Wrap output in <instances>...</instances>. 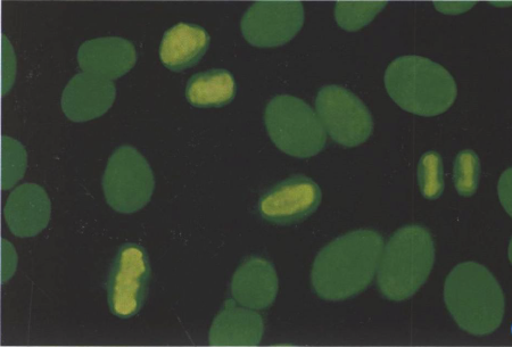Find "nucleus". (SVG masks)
<instances>
[{
	"label": "nucleus",
	"instance_id": "11",
	"mask_svg": "<svg viewBox=\"0 0 512 347\" xmlns=\"http://www.w3.org/2000/svg\"><path fill=\"white\" fill-rule=\"evenodd\" d=\"M117 97L112 81L87 72L74 76L62 95V110L73 122H87L102 117Z\"/></svg>",
	"mask_w": 512,
	"mask_h": 347
},
{
	"label": "nucleus",
	"instance_id": "19",
	"mask_svg": "<svg viewBox=\"0 0 512 347\" xmlns=\"http://www.w3.org/2000/svg\"><path fill=\"white\" fill-rule=\"evenodd\" d=\"M387 3H338L335 18L338 26L346 31H358L373 21Z\"/></svg>",
	"mask_w": 512,
	"mask_h": 347
},
{
	"label": "nucleus",
	"instance_id": "14",
	"mask_svg": "<svg viewBox=\"0 0 512 347\" xmlns=\"http://www.w3.org/2000/svg\"><path fill=\"white\" fill-rule=\"evenodd\" d=\"M278 286L274 264L259 256H252L236 270L231 280V295L244 308L263 310L275 302Z\"/></svg>",
	"mask_w": 512,
	"mask_h": 347
},
{
	"label": "nucleus",
	"instance_id": "13",
	"mask_svg": "<svg viewBox=\"0 0 512 347\" xmlns=\"http://www.w3.org/2000/svg\"><path fill=\"white\" fill-rule=\"evenodd\" d=\"M136 62L134 44L120 37L88 40L78 51V63L82 71L109 81L125 76Z\"/></svg>",
	"mask_w": 512,
	"mask_h": 347
},
{
	"label": "nucleus",
	"instance_id": "8",
	"mask_svg": "<svg viewBox=\"0 0 512 347\" xmlns=\"http://www.w3.org/2000/svg\"><path fill=\"white\" fill-rule=\"evenodd\" d=\"M151 282V263L142 246L125 244L115 256L107 283L110 310L129 319L142 310Z\"/></svg>",
	"mask_w": 512,
	"mask_h": 347
},
{
	"label": "nucleus",
	"instance_id": "16",
	"mask_svg": "<svg viewBox=\"0 0 512 347\" xmlns=\"http://www.w3.org/2000/svg\"><path fill=\"white\" fill-rule=\"evenodd\" d=\"M210 36L196 24L179 23L164 33L160 57L165 68L180 72L193 68L208 52Z\"/></svg>",
	"mask_w": 512,
	"mask_h": 347
},
{
	"label": "nucleus",
	"instance_id": "9",
	"mask_svg": "<svg viewBox=\"0 0 512 347\" xmlns=\"http://www.w3.org/2000/svg\"><path fill=\"white\" fill-rule=\"evenodd\" d=\"M304 7L300 2H258L243 16L244 38L252 46L270 48L291 41L303 27Z\"/></svg>",
	"mask_w": 512,
	"mask_h": 347
},
{
	"label": "nucleus",
	"instance_id": "7",
	"mask_svg": "<svg viewBox=\"0 0 512 347\" xmlns=\"http://www.w3.org/2000/svg\"><path fill=\"white\" fill-rule=\"evenodd\" d=\"M316 110L330 138L344 147H357L373 134V115L357 95L344 87H322L316 99Z\"/></svg>",
	"mask_w": 512,
	"mask_h": 347
},
{
	"label": "nucleus",
	"instance_id": "4",
	"mask_svg": "<svg viewBox=\"0 0 512 347\" xmlns=\"http://www.w3.org/2000/svg\"><path fill=\"white\" fill-rule=\"evenodd\" d=\"M435 245L429 231L406 226L387 242L378 266L377 284L386 299L401 302L414 296L431 275Z\"/></svg>",
	"mask_w": 512,
	"mask_h": 347
},
{
	"label": "nucleus",
	"instance_id": "12",
	"mask_svg": "<svg viewBox=\"0 0 512 347\" xmlns=\"http://www.w3.org/2000/svg\"><path fill=\"white\" fill-rule=\"evenodd\" d=\"M52 203L43 187L23 184L8 196L4 218L11 233L20 238L39 235L49 225Z\"/></svg>",
	"mask_w": 512,
	"mask_h": 347
},
{
	"label": "nucleus",
	"instance_id": "21",
	"mask_svg": "<svg viewBox=\"0 0 512 347\" xmlns=\"http://www.w3.org/2000/svg\"><path fill=\"white\" fill-rule=\"evenodd\" d=\"M28 167L26 148L11 137H3V189L7 190L23 179Z\"/></svg>",
	"mask_w": 512,
	"mask_h": 347
},
{
	"label": "nucleus",
	"instance_id": "3",
	"mask_svg": "<svg viewBox=\"0 0 512 347\" xmlns=\"http://www.w3.org/2000/svg\"><path fill=\"white\" fill-rule=\"evenodd\" d=\"M385 88L401 109L421 117L447 112L458 94L456 81L447 69L415 55L401 56L388 65Z\"/></svg>",
	"mask_w": 512,
	"mask_h": 347
},
{
	"label": "nucleus",
	"instance_id": "18",
	"mask_svg": "<svg viewBox=\"0 0 512 347\" xmlns=\"http://www.w3.org/2000/svg\"><path fill=\"white\" fill-rule=\"evenodd\" d=\"M481 178V161L472 150L462 151L454 161V186L461 196H473Z\"/></svg>",
	"mask_w": 512,
	"mask_h": 347
},
{
	"label": "nucleus",
	"instance_id": "20",
	"mask_svg": "<svg viewBox=\"0 0 512 347\" xmlns=\"http://www.w3.org/2000/svg\"><path fill=\"white\" fill-rule=\"evenodd\" d=\"M443 161L436 152H427L419 161L418 181L427 200H437L444 192Z\"/></svg>",
	"mask_w": 512,
	"mask_h": 347
},
{
	"label": "nucleus",
	"instance_id": "2",
	"mask_svg": "<svg viewBox=\"0 0 512 347\" xmlns=\"http://www.w3.org/2000/svg\"><path fill=\"white\" fill-rule=\"evenodd\" d=\"M444 300L458 326L475 336L495 332L505 317L506 300L498 280L477 262L461 263L451 271Z\"/></svg>",
	"mask_w": 512,
	"mask_h": 347
},
{
	"label": "nucleus",
	"instance_id": "6",
	"mask_svg": "<svg viewBox=\"0 0 512 347\" xmlns=\"http://www.w3.org/2000/svg\"><path fill=\"white\" fill-rule=\"evenodd\" d=\"M102 184L107 204L114 211L131 214L150 203L155 179L144 156L135 147L125 145L110 156Z\"/></svg>",
	"mask_w": 512,
	"mask_h": 347
},
{
	"label": "nucleus",
	"instance_id": "5",
	"mask_svg": "<svg viewBox=\"0 0 512 347\" xmlns=\"http://www.w3.org/2000/svg\"><path fill=\"white\" fill-rule=\"evenodd\" d=\"M264 123L272 143L294 158H312L326 146V131L318 115L300 98L291 95L272 98L264 111Z\"/></svg>",
	"mask_w": 512,
	"mask_h": 347
},
{
	"label": "nucleus",
	"instance_id": "10",
	"mask_svg": "<svg viewBox=\"0 0 512 347\" xmlns=\"http://www.w3.org/2000/svg\"><path fill=\"white\" fill-rule=\"evenodd\" d=\"M321 189L304 176L288 178L264 194L259 204L261 217L277 225H292L311 216L321 202Z\"/></svg>",
	"mask_w": 512,
	"mask_h": 347
},
{
	"label": "nucleus",
	"instance_id": "15",
	"mask_svg": "<svg viewBox=\"0 0 512 347\" xmlns=\"http://www.w3.org/2000/svg\"><path fill=\"white\" fill-rule=\"evenodd\" d=\"M264 322L258 312L239 308L229 300L214 319L209 342L212 346H256L262 341Z\"/></svg>",
	"mask_w": 512,
	"mask_h": 347
},
{
	"label": "nucleus",
	"instance_id": "22",
	"mask_svg": "<svg viewBox=\"0 0 512 347\" xmlns=\"http://www.w3.org/2000/svg\"><path fill=\"white\" fill-rule=\"evenodd\" d=\"M4 43V78H3V92L4 96L10 92L14 85L16 78V57L14 49L6 37L3 40Z\"/></svg>",
	"mask_w": 512,
	"mask_h": 347
},
{
	"label": "nucleus",
	"instance_id": "17",
	"mask_svg": "<svg viewBox=\"0 0 512 347\" xmlns=\"http://www.w3.org/2000/svg\"><path fill=\"white\" fill-rule=\"evenodd\" d=\"M236 80L231 72L212 69L195 74L187 82V101L196 107H221L235 98Z\"/></svg>",
	"mask_w": 512,
	"mask_h": 347
},
{
	"label": "nucleus",
	"instance_id": "23",
	"mask_svg": "<svg viewBox=\"0 0 512 347\" xmlns=\"http://www.w3.org/2000/svg\"><path fill=\"white\" fill-rule=\"evenodd\" d=\"M434 6L445 14H460L469 11L475 3H435Z\"/></svg>",
	"mask_w": 512,
	"mask_h": 347
},
{
	"label": "nucleus",
	"instance_id": "1",
	"mask_svg": "<svg viewBox=\"0 0 512 347\" xmlns=\"http://www.w3.org/2000/svg\"><path fill=\"white\" fill-rule=\"evenodd\" d=\"M384 249L375 230L360 229L338 237L322 249L312 268V286L321 299L344 301L373 282Z\"/></svg>",
	"mask_w": 512,
	"mask_h": 347
}]
</instances>
